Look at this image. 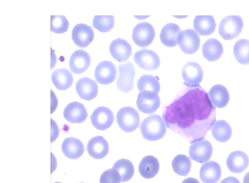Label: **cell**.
Instances as JSON below:
<instances>
[{"mask_svg": "<svg viewBox=\"0 0 249 183\" xmlns=\"http://www.w3.org/2000/svg\"><path fill=\"white\" fill-rule=\"evenodd\" d=\"M183 86L175 99L163 106L162 118L168 128L192 144L204 140L213 128L216 122V108L201 86Z\"/></svg>", "mask_w": 249, "mask_h": 183, "instance_id": "1", "label": "cell"}, {"mask_svg": "<svg viewBox=\"0 0 249 183\" xmlns=\"http://www.w3.org/2000/svg\"><path fill=\"white\" fill-rule=\"evenodd\" d=\"M141 130L145 139L157 141L161 139L166 135L167 126L161 116L153 114L143 120Z\"/></svg>", "mask_w": 249, "mask_h": 183, "instance_id": "2", "label": "cell"}, {"mask_svg": "<svg viewBox=\"0 0 249 183\" xmlns=\"http://www.w3.org/2000/svg\"><path fill=\"white\" fill-rule=\"evenodd\" d=\"M243 27V20L241 16H227L219 24V34L225 40H233L240 34Z\"/></svg>", "mask_w": 249, "mask_h": 183, "instance_id": "3", "label": "cell"}, {"mask_svg": "<svg viewBox=\"0 0 249 183\" xmlns=\"http://www.w3.org/2000/svg\"><path fill=\"white\" fill-rule=\"evenodd\" d=\"M116 119L121 130L127 133L136 130L141 122L138 112L130 107H124L118 111Z\"/></svg>", "mask_w": 249, "mask_h": 183, "instance_id": "4", "label": "cell"}, {"mask_svg": "<svg viewBox=\"0 0 249 183\" xmlns=\"http://www.w3.org/2000/svg\"><path fill=\"white\" fill-rule=\"evenodd\" d=\"M177 45L183 53L187 55H192L199 49V36L193 29L181 31L177 39Z\"/></svg>", "mask_w": 249, "mask_h": 183, "instance_id": "5", "label": "cell"}, {"mask_svg": "<svg viewBox=\"0 0 249 183\" xmlns=\"http://www.w3.org/2000/svg\"><path fill=\"white\" fill-rule=\"evenodd\" d=\"M119 77L117 86L122 92L127 93L134 88L136 70L132 62H127L119 66Z\"/></svg>", "mask_w": 249, "mask_h": 183, "instance_id": "6", "label": "cell"}, {"mask_svg": "<svg viewBox=\"0 0 249 183\" xmlns=\"http://www.w3.org/2000/svg\"><path fill=\"white\" fill-rule=\"evenodd\" d=\"M155 37L154 28L149 23H139L133 29L132 39L134 43L139 47H148L153 43Z\"/></svg>", "mask_w": 249, "mask_h": 183, "instance_id": "7", "label": "cell"}, {"mask_svg": "<svg viewBox=\"0 0 249 183\" xmlns=\"http://www.w3.org/2000/svg\"><path fill=\"white\" fill-rule=\"evenodd\" d=\"M213 152L212 144L204 139L192 144L189 148V156L198 163L204 164L210 160Z\"/></svg>", "mask_w": 249, "mask_h": 183, "instance_id": "8", "label": "cell"}, {"mask_svg": "<svg viewBox=\"0 0 249 183\" xmlns=\"http://www.w3.org/2000/svg\"><path fill=\"white\" fill-rule=\"evenodd\" d=\"M133 58L139 68L147 71L158 69L161 63L157 54L150 49H142L137 52Z\"/></svg>", "mask_w": 249, "mask_h": 183, "instance_id": "9", "label": "cell"}, {"mask_svg": "<svg viewBox=\"0 0 249 183\" xmlns=\"http://www.w3.org/2000/svg\"><path fill=\"white\" fill-rule=\"evenodd\" d=\"M90 120L92 125L97 130L105 131L112 125L115 116L108 108L100 107L93 111Z\"/></svg>", "mask_w": 249, "mask_h": 183, "instance_id": "10", "label": "cell"}, {"mask_svg": "<svg viewBox=\"0 0 249 183\" xmlns=\"http://www.w3.org/2000/svg\"><path fill=\"white\" fill-rule=\"evenodd\" d=\"M161 100L159 94L140 92L138 94L137 106L139 111L145 114L154 113L159 109Z\"/></svg>", "mask_w": 249, "mask_h": 183, "instance_id": "11", "label": "cell"}, {"mask_svg": "<svg viewBox=\"0 0 249 183\" xmlns=\"http://www.w3.org/2000/svg\"><path fill=\"white\" fill-rule=\"evenodd\" d=\"M93 29L84 24H78L73 28L71 32V38L78 47L86 48L94 39Z\"/></svg>", "mask_w": 249, "mask_h": 183, "instance_id": "12", "label": "cell"}, {"mask_svg": "<svg viewBox=\"0 0 249 183\" xmlns=\"http://www.w3.org/2000/svg\"><path fill=\"white\" fill-rule=\"evenodd\" d=\"M117 70L111 61H104L97 65L95 77L100 84L107 85L115 81Z\"/></svg>", "mask_w": 249, "mask_h": 183, "instance_id": "13", "label": "cell"}, {"mask_svg": "<svg viewBox=\"0 0 249 183\" xmlns=\"http://www.w3.org/2000/svg\"><path fill=\"white\" fill-rule=\"evenodd\" d=\"M181 75L184 84L189 86L199 85L204 76L203 70L196 62H188L185 64L181 71Z\"/></svg>", "mask_w": 249, "mask_h": 183, "instance_id": "14", "label": "cell"}, {"mask_svg": "<svg viewBox=\"0 0 249 183\" xmlns=\"http://www.w3.org/2000/svg\"><path fill=\"white\" fill-rule=\"evenodd\" d=\"M63 116L67 122L71 123H82L85 122L88 114L82 103L74 102L65 107Z\"/></svg>", "mask_w": 249, "mask_h": 183, "instance_id": "15", "label": "cell"}, {"mask_svg": "<svg viewBox=\"0 0 249 183\" xmlns=\"http://www.w3.org/2000/svg\"><path fill=\"white\" fill-rule=\"evenodd\" d=\"M109 49L114 59L120 63L128 61L132 54L131 45L126 40L120 38L113 40Z\"/></svg>", "mask_w": 249, "mask_h": 183, "instance_id": "16", "label": "cell"}, {"mask_svg": "<svg viewBox=\"0 0 249 183\" xmlns=\"http://www.w3.org/2000/svg\"><path fill=\"white\" fill-rule=\"evenodd\" d=\"M91 58L84 50L79 49L71 55L70 60V68L75 74H82L89 67Z\"/></svg>", "mask_w": 249, "mask_h": 183, "instance_id": "17", "label": "cell"}, {"mask_svg": "<svg viewBox=\"0 0 249 183\" xmlns=\"http://www.w3.org/2000/svg\"><path fill=\"white\" fill-rule=\"evenodd\" d=\"M75 88L79 97L85 101H91L98 93V86L96 82L86 77L79 79Z\"/></svg>", "mask_w": 249, "mask_h": 183, "instance_id": "18", "label": "cell"}, {"mask_svg": "<svg viewBox=\"0 0 249 183\" xmlns=\"http://www.w3.org/2000/svg\"><path fill=\"white\" fill-rule=\"evenodd\" d=\"M87 149L91 157L100 160L108 154L109 145L107 140L103 137L96 136L89 141Z\"/></svg>", "mask_w": 249, "mask_h": 183, "instance_id": "19", "label": "cell"}, {"mask_svg": "<svg viewBox=\"0 0 249 183\" xmlns=\"http://www.w3.org/2000/svg\"><path fill=\"white\" fill-rule=\"evenodd\" d=\"M249 162V157L246 153L238 151L230 153L227 158L226 164L232 173H240L248 168Z\"/></svg>", "mask_w": 249, "mask_h": 183, "instance_id": "20", "label": "cell"}, {"mask_svg": "<svg viewBox=\"0 0 249 183\" xmlns=\"http://www.w3.org/2000/svg\"><path fill=\"white\" fill-rule=\"evenodd\" d=\"M62 151L66 157L75 160L83 155L85 148L81 140L74 137H70L63 141Z\"/></svg>", "mask_w": 249, "mask_h": 183, "instance_id": "21", "label": "cell"}, {"mask_svg": "<svg viewBox=\"0 0 249 183\" xmlns=\"http://www.w3.org/2000/svg\"><path fill=\"white\" fill-rule=\"evenodd\" d=\"M221 177L220 166L214 161L207 162L201 166L200 178L204 183H217Z\"/></svg>", "mask_w": 249, "mask_h": 183, "instance_id": "22", "label": "cell"}, {"mask_svg": "<svg viewBox=\"0 0 249 183\" xmlns=\"http://www.w3.org/2000/svg\"><path fill=\"white\" fill-rule=\"evenodd\" d=\"M194 28L197 34L209 36L216 28V23L212 15H197L194 20Z\"/></svg>", "mask_w": 249, "mask_h": 183, "instance_id": "23", "label": "cell"}, {"mask_svg": "<svg viewBox=\"0 0 249 183\" xmlns=\"http://www.w3.org/2000/svg\"><path fill=\"white\" fill-rule=\"evenodd\" d=\"M202 55L207 61L210 62L216 61L220 58L223 53V46L215 39H210L202 46Z\"/></svg>", "mask_w": 249, "mask_h": 183, "instance_id": "24", "label": "cell"}, {"mask_svg": "<svg viewBox=\"0 0 249 183\" xmlns=\"http://www.w3.org/2000/svg\"><path fill=\"white\" fill-rule=\"evenodd\" d=\"M160 169L159 162L153 156H146L143 158L139 166V171L145 179H151L157 175Z\"/></svg>", "mask_w": 249, "mask_h": 183, "instance_id": "25", "label": "cell"}, {"mask_svg": "<svg viewBox=\"0 0 249 183\" xmlns=\"http://www.w3.org/2000/svg\"><path fill=\"white\" fill-rule=\"evenodd\" d=\"M180 31L178 25L168 23L163 27L160 33V40L162 44L167 47H175L177 45V39Z\"/></svg>", "mask_w": 249, "mask_h": 183, "instance_id": "26", "label": "cell"}, {"mask_svg": "<svg viewBox=\"0 0 249 183\" xmlns=\"http://www.w3.org/2000/svg\"><path fill=\"white\" fill-rule=\"evenodd\" d=\"M209 95L211 102L215 107H224L230 101L229 91L225 86L221 85L213 86L210 90Z\"/></svg>", "mask_w": 249, "mask_h": 183, "instance_id": "27", "label": "cell"}, {"mask_svg": "<svg viewBox=\"0 0 249 183\" xmlns=\"http://www.w3.org/2000/svg\"><path fill=\"white\" fill-rule=\"evenodd\" d=\"M52 80L57 90L65 91L72 85L73 77L69 70L57 69L53 73Z\"/></svg>", "mask_w": 249, "mask_h": 183, "instance_id": "28", "label": "cell"}, {"mask_svg": "<svg viewBox=\"0 0 249 183\" xmlns=\"http://www.w3.org/2000/svg\"><path fill=\"white\" fill-rule=\"evenodd\" d=\"M137 88L140 92H151L159 94L161 86L159 78L151 75H144L137 81Z\"/></svg>", "mask_w": 249, "mask_h": 183, "instance_id": "29", "label": "cell"}, {"mask_svg": "<svg viewBox=\"0 0 249 183\" xmlns=\"http://www.w3.org/2000/svg\"><path fill=\"white\" fill-rule=\"evenodd\" d=\"M213 138L219 142L225 143L229 140L232 135L231 128L225 120H219L212 128Z\"/></svg>", "mask_w": 249, "mask_h": 183, "instance_id": "30", "label": "cell"}, {"mask_svg": "<svg viewBox=\"0 0 249 183\" xmlns=\"http://www.w3.org/2000/svg\"><path fill=\"white\" fill-rule=\"evenodd\" d=\"M233 53L236 61L242 65L249 64V40L241 39L235 44Z\"/></svg>", "mask_w": 249, "mask_h": 183, "instance_id": "31", "label": "cell"}, {"mask_svg": "<svg viewBox=\"0 0 249 183\" xmlns=\"http://www.w3.org/2000/svg\"><path fill=\"white\" fill-rule=\"evenodd\" d=\"M113 169L117 170L121 177V182H126L132 179L134 173V168L132 162L124 159L118 160L113 165Z\"/></svg>", "mask_w": 249, "mask_h": 183, "instance_id": "32", "label": "cell"}, {"mask_svg": "<svg viewBox=\"0 0 249 183\" xmlns=\"http://www.w3.org/2000/svg\"><path fill=\"white\" fill-rule=\"evenodd\" d=\"M175 173L180 176H187L191 169V161L186 155H178L172 162Z\"/></svg>", "mask_w": 249, "mask_h": 183, "instance_id": "33", "label": "cell"}, {"mask_svg": "<svg viewBox=\"0 0 249 183\" xmlns=\"http://www.w3.org/2000/svg\"><path fill=\"white\" fill-rule=\"evenodd\" d=\"M92 26L101 32L110 31L115 26V18L113 15H95Z\"/></svg>", "mask_w": 249, "mask_h": 183, "instance_id": "34", "label": "cell"}, {"mask_svg": "<svg viewBox=\"0 0 249 183\" xmlns=\"http://www.w3.org/2000/svg\"><path fill=\"white\" fill-rule=\"evenodd\" d=\"M69 28V22L63 15L52 16V30L56 34H63Z\"/></svg>", "mask_w": 249, "mask_h": 183, "instance_id": "35", "label": "cell"}, {"mask_svg": "<svg viewBox=\"0 0 249 183\" xmlns=\"http://www.w3.org/2000/svg\"><path fill=\"white\" fill-rule=\"evenodd\" d=\"M121 177L115 169L111 168L101 174L100 183H120Z\"/></svg>", "mask_w": 249, "mask_h": 183, "instance_id": "36", "label": "cell"}, {"mask_svg": "<svg viewBox=\"0 0 249 183\" xmlns=\"http://www.w3.org/2000/svg\"><path fill=\"white\" fill-rule=\"evenodd\" d=\"M52 142H53L54 140H55L59 134V130L57 127V124L54 122L53 120H52Z\"/></svg>", "mask_w": 249, "mask_h": 183, "instance_id": "37", "label": "cell"}, {"mask_svg": "<svg viewBox=\"0 0 249 183\" xmlns=\"http://www.w3.org/2000/svg\"><path fill=\"white\" fill-rule=\"evenodd\" d=\"M221 183H241L238 179L234 177H229L223 180Z\"/></svg>", "mask_w": 249, "mask_h": 183, "instance_id": "38", "label": "cell"}, {"mask_svg": "<svg viewBox=\"0 0 249 183\" xmlns=\"http://www.w3.org/2000/svg\"><path fill=\"white\" fill-rule=\"evenodd\" d=\"M181 183H200L199 181L194 178H188L185 179Z\"/></svg>", "mask_w": 249, "mask_h": 183, "instance_id": "39", "label": "cell"}, {"mask_svg": "<svg viewBox=\"0 0 249 183\" xmlns=\"http://www.w3.org/2000/svg\"><path fill=\"white\" fill-rule=\"evenodd\" d=\"M243 183H249V172L247 173L245 176Z\"/></svg>", "mask_w": 249, "mask_h": 183, "instance_id": "40", "label": "cell"}, {"mask_svg": "<svg viewBox=\"0 0 249 183\" xmlns=\"http://www.w3.org/2000/svg\"><path fill=\"white\" fill-rule=\"evenodd\" d=\"M60 183V182H56V183Z\"/></svg>", "mask_w": 249, "mask_h": 183, "instance_id": "41", "label": "cell"}, {"mask_svg": "<svg viewBox=\"0 0 249 183\" xmlns=\"http://www.w3.org/2000/svg\"></svg>", "mask_w": 249, "mask_h": 183, "instance_id": "42", "label": "cell"}]
</instances>
